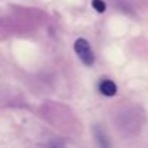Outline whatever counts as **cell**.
Returning a JSON list of instances; mask_svg holds the SVG:
<instances>
[{
    "mask_svg": "<svg viewBox=\"0 0 148 148\" xmlns=\"http://www.w3.org/2000/svg\"><path fill=\"white\" fill-rule=\"evenodd\" d=\"M74 51L77 52V55L83 61V64H86L89 67L93 65L95 54H93V51H92V48H90V45H89V42L86 39L80 38V39H77L76 42H74Z\"/></svg>",
    "mask_w": 148,
    "mask_h": 148,
    "instance_id": "obj_1",
    "label": "cell"
},
{
    "mask_svg": "<svg viewBox=\"0 0 148 148\" xmlns=\"http://www.w3.org/2000/svg\"><path fill=\"white\" fill-rule=\"evenodd\" d=\"M100 93L102 95H105V96H115L116 95V92H118V87H116V84L112 82V80H103L102 83H100Z\"/></svg>",
    "mask_w": 148,
    "mask_h": 148,
    "instance_id": "obj_2",
    "label": "cell"
},
{
    "mask_svg": "<svg viewBox=\"0 0 148 148\" xmlns=\"http://www.w3.org/2000/svg\"><path fill=\"white\" fill-rule=\"evenodd\" d=\"M92 6H93V8L96 9V12H99V13H103V12L106 10V5H105L103 0H93Z\"/></svg>",
    "mask_w": 148,
    "mask_h": 148,
    "instance_id": "obj_3",
    "label": "cell"
}]
</instances>
